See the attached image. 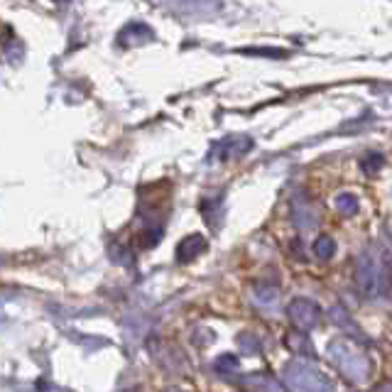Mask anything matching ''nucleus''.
I'll list each match as a JSON object with an SVG mask.
<instances>
[{"instance_id":"f257e3e1","label":"nucleus","mask_w":392,"mask_h":392,"mask_svg":"<svg viewBox=\"0 0 392 392\" xmlns=\"http://www.w3.org/2000/svg\"><path fill=\"white\" fill-rule=\"evenodd\" d=\"M327 358L331 366L344 375L351 385H356V388H363V385L371 383L373 361L366 353V349H361L351 336L331 339L327 346Z\"/></svg>"},{"instance_id":"f03ea898","label":"nucleus","mask_w":392,"mask_h":392,"mask_svg":"<svg viewBox=\"0 0 392 392\" xmlns=\"http://www.w3.org/2000/svg\"><path fill=\"white\" fill-rule=\"evenodd\" d=\"M356 285L361 295L371 302H383L392 292L390 267L380 248H366L356 263Z\"/></svg>"},{"instance_id":"7ed1b4c3","label":"nucleus","mask_w":392,"mask_h":392,"mask_svg":"<svg viewBox=\"0 0 392 392\" xmlns=\"http://www.w3.org/2000/svg\"><path fill=\"white\" fill-rule=\"evenodd\" d=\"M282 383L290 392H336L334 380L307 358L285 363Z\"/></svg>"},{"instance_id":"20e7f679","label":"nucleus","mask_w":392,"mask_h":392,"mask_svg":"<svg viewBox=\"0 0 392 392\" xmlns=\"http://www.w3.org/2000/svg\"><path fill=\"white\" fill-rule=\"evenodd\" d=\"M287 317H290L292 327L300 331H312L319 327L322 322V309L314 300L307 297H295V300L287 304Z\"/></svg>"},{"instance_id":"39448f33","label":"nucleus","mask_w":392,"mask_h":392,"mask_svg":"<svg viewBox=\"0 0 392 392\" xmlns=\"http://www.w3.org/2000/svg\"><path fill=\"white\" fill-rule=\"evenodd\" d=\"M250 150H253V137L228 135V137H223V140H218L216 145H213V157H218L221 162H226V159H238Z\"/></svg>"},{"instance_id":"423d86ee","label":"nucleus","mask_w":392,"mask_h":392,"mask_svg":"<svg viewBox=\"0 0 392 392\" xmlns=\"http://www.w3.org/2000/svg\"><path fill=\"white\" fill-rule=\"evenodd\" d=\"M152 40H154V32L145 22H128V25L118 32L120 47H137V44H147Z\"/></svg>"},{"instance_id":"0eeeda50","label":"nucleus","mask_w":392,"mask_h":392,"mask_svg":"<svg viewBox=\"0 0 392 392\" xmlns=\"http://www.w3.org/2000/svg\"><path fill=\"white\" fill-rule=\"evenodd\" d=\"M292 223H295L300 231H312V228H317L319 216H317L314 206L307 201L304 196H295V198H292Z\"/></svg>"},{"instance_id":"6e6552de","label":"nucleus","mask_w":392,"mask_h":392,"mask_svg":"<svg viewBox=\"0 0 392 392\" xmlns=\"http://www.w3.org/2000/svg\"><path fill=\"white\" fill-rule=\"evenodd\" d=\"M253 302H255V307L260 309L263 314H270V317L280 314V292H277V287L255 285L253 287Z\"/></svg>"},{"instance_id":"1a4fd4ad","label":"nucleus","mask_w":392,"mask_h":392,"mask_svg":"<svg viewBox=\"0 0 392 392\" xmlns=\"http://www.w3.org/2000/svg\"><path fill=\"white\" fill-rule=\"evenodd\" d=\"M285 346L300 358H309V361H312V358L317 356V349H314V344H312V339L307 336V331H300V329L287 331Z\"/></svg>"},{"instance_id":"9d476101","label":"nucleus","mask_w":392,"mask_h":392,"mask_svg":"<svg viewBox=\"0 0 392 392\" xmlns=\"http://www.w3.org/2000/svg\"><path fill=\"white\" fill-rule=\"evenodd\" d=\"M243 383H245V388L253 390V392H285V388L272 378V375H265V373L248 375Z\"/></svg>"},{"instance_id":"9b49d317","label":"nucleus","mask_w":392,"mask_h":392,"mask_svg":"<svg viewBox=\"0 0 392 392\" xmlns=\"http://www.w3.org/2000/svg\"><path fill=\"white\" fill-rule=\"evenodd\" d=\"M203 250H206V240H203V235H189V238H184L179 243L176 258H179L181 263H191L196 255H201Z\"/></svg>"},{"instance_id":"f8f14e48","label":"nucleus","mask_w":392,"mask_h":392,"mask_svg":"<svg viewBox=\"0 0 392 392\" xmlns=\"http://www.w3.org/2000/svg\"><path fill=\"white\" fill-rule=\"evenodd\" d=\"M334 206L341 216H356V213L361 211V201H358V196L351 194V191H341V194L334 198Z\"/></svg>"},{"instance_id":"ddd939ff","label":"nucleus","mask_w":392,"mask_h":392,"mask_svg":"<svg viewBox=\"0 0 392 392\" xmlns=\"http://www.w3.org/2000/svg\"><path fill=\"white\" fill-rule=\"evenodd\" d=\"M329 319L336 324L339 329H349L351 334H358L356 331V324H353V319L349 317V312H346V307H341V304H334L329 309Z\"/></svg>"},{"instance_id":"4468645a","label":"nucleus","mask_w":392,"mask_h":392,"mask_svg":"<svg viewBox=\"0 0 392 392\" xmlns=\"http://www.w3.org/2000/svg\"><path fill=\"white\" fill-rule=\"evenodd\" d=\"M314 255H317L319 260H331V258L336 255V240L331 238V235H319V238L314 240Z\"/></svg>"},{"instance_id":"2eb2a0df","label":"nucleus","mask_w":392,"mask_h":392,"mask_svg":"<svg viewBox=\"0 0 392 392\" xmlns=\"http://www.w3.org/2000/svg\"><path fill=\"white\" fill-rule=\"evenodd\" d=\"M181 5H186L191 13H213L221 8V0H181Z\"/></svg>"},{"instance_id":"dca6fc26","label":"nucleus","mask_w":392,"mask_h":392,"mask_svg":"<svg viewBox=\"0 0 392 392\" xmlns=\"http://www.w3.org/2000/svg\"><path fill=\"white\" fill-rule=\"evenodd\" d=\"M383 164H385V154L368 152L366 157H363L361 167H363V172H366V174H375V172H380V169H383Z\"/></svg>"},{"instance_id":"f3484780","label":"nucleus","mask_w":392,"mask_h":392,"mask_svg":"<svg viewBox=\"0 0 392 392\" xmlns=\"http://www.w3.org/2000/svg\"><path fill=\"white\" fill-rule=\"evenodd\" d=\"M243 54H260V57H287L282 49H243Z\"/></svg>"},{"instance_id":"a211bd4d","label":"nucleus","mask_w":392,"mask_h":392,"mask_svg":"<svg viewBox=\"0 0 392 392\" xmlns=\"http://www.w3.org/2000/svg\"><path fill=\"white\" fill-rule=\"evenodd\" d=\"M373 392H392V383H388V385H380V388H375Z\"/></svg>"}]
</instances>
